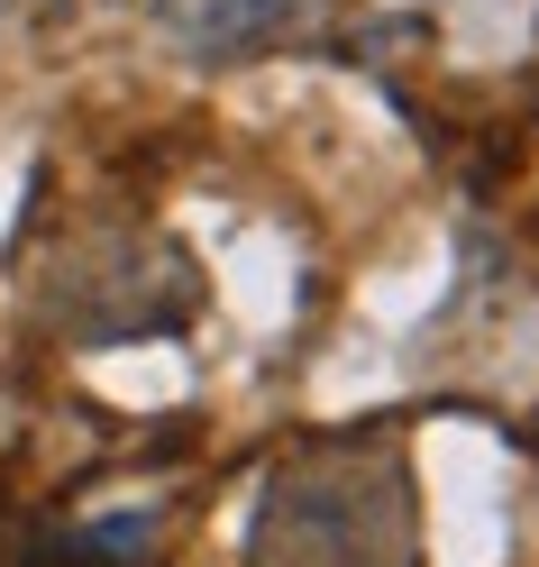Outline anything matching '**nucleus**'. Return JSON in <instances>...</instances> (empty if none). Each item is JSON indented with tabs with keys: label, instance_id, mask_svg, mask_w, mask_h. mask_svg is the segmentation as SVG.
<instances>
[{
	"label": "nucleus",
	"instance_id": "nucleus-1",
	"mask_svg": "<svg viewBox=\"0 0 539 567\" xmlns=\"http://www.w3.org/2000/svg\"><path fill=\"white\" fill-rule=\"evenodd\" d=\"M266 567H412V530L393 485L366 467H311L274 494Z\"/></svg>",
	"mask_w": 539,
	"mask_h": 567
}]
</instances>
